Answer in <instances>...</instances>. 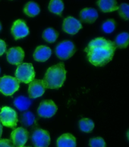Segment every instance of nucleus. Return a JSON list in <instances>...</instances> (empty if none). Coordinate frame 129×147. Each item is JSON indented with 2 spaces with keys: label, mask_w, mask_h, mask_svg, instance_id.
Wrapping results in <instances>:
<instances>
[{
  "label": "nucleus",
  "mask_w": 129,
  "mask_h": 147,
  "mask_svg": "<svg viewBox=\"0 0 129 147\" xmlns=\"http://www.w3.org/2000/svg\"><path fill=\"white\" fill-rule=\"evenodd\" d=\"M116 48L113 41L97 38L89 42L85 51L91 63L95 66H103L111 61Z\"/></svg>",
  "instance_id": "1"
},
{
  "label": "nucleus",
  "mask_w": 129,
  "mask_h": 147,
  "mask_svg": "<svg viewBox=\"0 0 129 147\" xmlns=\"http://www.w3.org/2000/svg\"><path fill=\"white\" fill-rule=\"evenodd\" d=\"M66 73L63 62H60L48 68L43 80L45 88L49 89L61 88L66 80Z\"/></svg>",
  "instance_id": "2"
},
{
  "label": "nucleus",
  "mask_w": 129,
  "mask_h": 147,
  "mask_svg": "<svg viewBox=\"0 0 129 147\" xmlns=\"http://www.w3.org/2000/svg\"><path fill=\"white\" fill-rule=\"evenodd\" d=\"M35 72L33 66L31 63H22L18 65L15 71L16 78L20 83H30L35 79Z\"/></svg>",
  "instance_id": "3"
},
{
  "label": "nucleus",
  "mask_w": 129,
  "mask_h": 147,
  "mask_svg": "<svg viewBox=\"0 0 129 147\" xmlns=\"http://www.w3.org/2000/svg\"><path fill=\"white\" fill-rule=\"evenodd\" d=\"M20 88V82L15 77L4 76L0 78V92L5 96H12Z\"/></svg>",
  "instance_id": "4"
},
{
  "label": "nucleus",
  "mask_w": 129,
  "mask_h": 147,
  "mask_svg": "<svg viewBox=\"0 0 129 147\" xmlns=\"http://www.w3.org/2000/svg\"><path fill=\"white\" fill-rule=\"evenodd\" d=\"M0 121L5 127L15 128L18 121L16 112L9 107H3L0 112Z\"/></svg>",
  "instance_id": "5"
},
{
  "label": "nucleus",
  "mask_w": 129,
  "mask_h": 147,
  "mask_svg": "<svg viewBox=\"0 0 129 147\" xmlns=\"http://www.w3.org/2000/svg\"><path fill=\"white\" fill-rule=\"evenodd\" d=\"M76 50L74 43L70 41H64L59 43L55 48V54L61 59H68L72 57Z\"/></svg>",
  "instance_id": "6"
},
{
  "label": "nucleus",
  "mask_w": 129,
  "mask_h": 147,
  "mask_svg": "<svg viewBox=\"0 0 129 147\" xmlns=\"http://www.w3.org/2000/svg\"><path fill=\"white\" fill-rule=\"evenodd\" d=\"M34 147H48L51 143L49 133L43 129H37L31 136Z\"/></svg>",
  "instance_id": "7"
},
{
  "label": "nucleus",
  "mask_w": 129,
  "mask_h": 147,
  "mask_svg": "<svg viewBox=\"0 0 129 147\" xmlns=\"http://www.w3.org/2000/svg\"><path fill=\"white\" fill-rule=\"evenodd\" d=\"M29 132L26 129L22 127L16 128L12 132L10 135V141L14 146H23L28 140Z\"/></svg>",
  "instance_id": "8"
},
{
  "label": "nucleus",
  "mask_w": 129,
  "mask_h": 147,
  "mask_svg": "<svg viewBox=\"0 0 129 147\" xmlns=\"http://www.w3.org/2000/svg\"><path fill=\"white\" fill-rule=\"evenodd\" d=\"M57 110V107L54 101L51 100H46L40 103L37 112L40 117L48 118L53 117Z\"/></svg>",
  "instance_id": "9"
},
{
  "label": "nucleus",
  "mask_w": 129,
  "mask_h": 147,
  "mask_svg": "<svg viewBox=\"0 0 129 147\" xmlns=\"http://www.w3.org/2000/svg\"><path fill=\"white\" fill-rule=\"evenodd\" d=\"M11 32L16 40L26 37L29 34V29L23 20H17L13 23Z\"/></svg>",
  "instance_id": "10"
},
{
  "label": "nucleus",
  "mask_w": 129,
  "mask_h": 147,
  "mask_svg": "<svg viewBox=\"0 0 129 147\" xmlns=\"http://www.w3.org/2000/svg\"><path fill=\"white\" fill-rule=\"evenodd\" d=\"M45 86L43 80L33 79L29 83V92L30 98L35 99L42 96L45 91Z\"/></svg>",
  "instance_id": "11"
},
{
  "label": "nucleus",
  "mask_w": 129,
  "mask_h": 147,
  "mask_svg": "<svg viewBox=\"0 0 129 147\" xmlns=\"http://www.w3.org/2000/svg\"><path fill=\"white\" fill-rule=\"evenodd\" d=\"M24 57H25L24 51L22 48L19 47L12 48L6 51L7 60L10 64L19 65L22 63Z\"/></svg>",
  "instance_id": "12"
},
{
  "label": "nucleus",
  "mask_w": 129,
  "mask_h": 147,
  "mask_svg": "<svg viewBox=\"0 0 129 147\" xmlns=\"http://www.w3.org/2000/svg\"><path fill=\"white\" fill-rule=\"evenodd\" d=\"M82 28V24L79 20L73 17L69 16L64 19L62 25V30L70 34H75L80 29Z\"/></svg>",
  "instance_id": "13"
},
{
  "label": "nucleus",
  "mask_w": 129,
  "mask_h": 147,
  "mask_svg": "<svg viewBox=\"0 0 129 147\" xmlns=\"http://www.w3.org/2000/svg\"><path fill=\"white\" fill-rule=\"evenodd\" d=\"M52 51L50 48L46 46L38 47L33 53V58L35 60L40 62H44L51 57Z\"/></svg>",
  "instance_id": "14"
},
{
  "label": "nucleus",
  "mask_w": 129,
  "mask_h": 147,
  "mask_svg": "<svg viewBox=\"0 0 129 147\" xmlns=\"http://www.w3.org/2000/svg\"><path fill=\"white\" fill-rule=\"evenodd\" d=\"M98 17V14L95 9L86 8L80 12V18L83 22L93 23Z\"/></svg>",
  "instance_id": "15"
},
{
  "label": "nucleus",
  "mask_w": 129,
  "mask_h": 147,
  "mask_svg": "<svg viewBox=\"0 0 129 147\" xmlns=\"http://www.w3.org/2000/svg\"><path fill=\"white\" fill-rule=\"evenodd\" d=\"M57 147H76V138L70 134L62 135L57 140Z\"/></svg>",
  "instance_id": "16"
},
{
  "label": "nucleus",
  "mask_w": 129,
  "mask_h": 147,
  "mask_svg": "<svg viewBox=\"0 0 129 147\" xmlns=\"http://www.w3.org/2000/svg\"><path fill=\"white\" fill-rule=\"evenodd\" d=\"M99 8L103 12H112L118 9L119 6L114 0H100L97 2Z\"/></svg>",
  "instance_id": "17"
},
{
  "label": "nucleus",
  "mask_w": 129,
  "mask_h": 147,
  "mask_svg": "<svg viewBox=\"0 0 129 147\" xmlns=\"http://www.w3.org/2000/svg\"><path fill=\"white\" fill-rule=\"evenodd\" d=\"M13 103L17 109H18L21 111H23L28 110L30 107L31 105H32V101L29 98L20 96L16 98L14 100Z\"/></svg>",
  "instance_id": "18"
},
{
  "label": "nucleus",
  "mask_w": 129,
  "mask_h": 147,
  "mask_svg": "<svg viewBox=\"0 0 129 147\" xmlns=\"http://www.w3.org/2000/svg\"><path fill=\"white\" fill-rule=\"evenodd\" d=\"M23 11L27 16L34 17L39 15L40 11V9L36 3L30 1L27 3L23 9Z\"/></svg>",
  "instance_id": "19"
},
{
  "label": "nucleus",
  "mask_w": 129,
  "mask_h": 147,
  "mask_svg": "<svg viewBox=\"0 0 129 147\" xmlns=\"http://www.w3.org/2000/svg\"><path fill=\"white\" fill-rule=\"evenodd\" d=\"M64 8V3L61 0H52L48 5V9L50 11L59 16H61Z\"/></svg>",
  "instance_id": "20"
},
{
  "label": "nucleus",
  "mask_w": 129,
  "mask_h": 147,
  "mask_svg": "<svg viewBox=\"0 0 129 147\" xmlns=\"http://www.w3.org/2000/svg\"><path fill=\"white\" fill-rule=\"evenodd\" d=\"M58 36L59 33L57 31L52 28H48L45 30L42 34V38L48 43H54L56 41Z\"/></svg>",
  "instance_id": "21"
},
{
  "label": "nucleus",
  "mask_w": 129,
  "mask_h": 147,
  "mask_svg": "<svg viewBox=\"0 0 129 147\" xmlns=\"http://www.w3.org/2000/svg\"><path fill=\"white\" fill-rule=\"evenodd\" d=\"M128 38L129 35L127 33H122L118 34L114 42L116 47L120 48H127L128 45Z\"/></svg>",
  "instance_id": "22"
},
{
  "label": "nucleus",
  "mask_w": 129,
  "mask_h": 147,
  "mask_svg": "<svg viewBox=\"0 0 129 147\" xmlns=\"http://www.w3.org/2000/svg\"><path fill=\"white\" fill-rule=\"evenodd\" d=\"M95 124L91 119L83 118L79 121V128L82 131L89 133L93 130Z\"/></svg>",
  "instance_id": "23"
},
{
  "label": "nucleus",
  "mask_w": 129,
  "mask_h": 147,
  "mask_svg": "<svg viewBox=\"0 0 129 147\" xmlns=\"http://www.w3.org/2000/svg\"><path fill=\"white\" fill-rule=\"evenodd\" d=\"M35 121V117L31 111H26L22 115L21 122L25 127H29L32 125Z\"/></svg>",
  "instance_id": "24"
},
{
  "label": "nucleus",
  "mask_w": 129,
  "mask_h": 147,
  "mask_svg": "<svg viewBox=\"0 0 129 147\" xmlns=\"http://www.w3.org/2000/svg\"><path fill=\"white\" fill-rule=\"evenodd\" d=\"M115 22L112 19L108 20L102 25V29L106 33H111L115 29Z\"/></svg>",
  "instance_id": "25"
},
{
  "label": "nucleus",
  "mask_w": 129,
  "mask_h": 147,
  "mask_svg": "<svg viewBox=\"0 0 129 147\" xmlns=\"http://www.w3.org/2000/svg\"><path fill=\"white\" fill-rule=\"evenodd\" d=\"M118 13L121 18L128 20L129 19V6L127 3H122L118 8Z\"/></svg>",
  "instance_id": "26"
},
{
  "label": "nucleus",
  "mask_w": 129,
  "mask_h": 147,
  "mask_svg": "<svg viewBox=\"0 0 129 147\" xmlns=\"http://www.w3.org/2000/svg\"><path fill=\"white\" fill-rule=\"evenodd\" d=\"M89 145L91 147H106V143L102 137H96L90 139Z\"/></svg>",
  "instance_id": "27"
},
{
  "label": "nucleus",
  "mask_w": 129,
  "mask_h": 147,
  "mask_svg": "<svg viewBox=\"0 0 129 147\" xmlns=\"http://www.w3.org/2000/svg\"><path fill=\"white\" fill-rule=\"evenodd\" d=\"M0 147H15L8 139H0Z\"/></svg>",
  "instance_id": "28"
},
{
  "label": "nucleus",
  "mask_w": 129,
  "mask_h": 147,
  "mask_svg": "<svg viewBox=\"0 0 129 147\" xmlns=\"http://www.w3.org/2000/svg\"><path fill=\"white\" fill-rule=\"evenodd\" d=\"M6 50V45L3 40L0 39V56L3 55Z\"/></svg>",
  "instance_id": "29"
},
{
  "label": "nucleus",
  "mask_w": 129,
  "mask_h": 147,
  "mask_svg": "<svg viewBox=\"0 0 129 147\" xmlns=\"http://www.w3.org/2000/svg\"><path fill=\"white\" fill-rule=\"evenodd\" d=\"M2 133H3V126L1 123H0V138H1V136L2 135Z\"/></svg>",
  "instance_id": "30"
},
{
  "label": "nucleus",
  "mask_w": 129,
  "mask_h": 147,
  "mask_svg": "<svg viewBox=\"0 0 129 147\" xmlns=\"http://www.w3.org/2000/svg\"><path fill=\"white\" fill-rule=\"evenodd\" d=\"M1 28H2V26H1V23H0V31L1 30Z\"/></svg>",
  "instance_id": "31"
},
{
  "label": "nucleus",
  "mask_w": 129,
  "mask_h": 147,
  "mask_svg": "<svg viewBox=\"0 0 129 147\" xmlns=\"http://www.w3.org/2000/svg\"><path fill=\"white\" fill-rule=\"evenodd\" d=\"M20 147H25V146H20ZM28 147H29V146H28Z\"/></svg>",
  "instance_id": "32"
},
{
  "label": "nucleus",
  "mask_w": 129,
  "mask_h": 147,
  "mask_svg": "<svg viewBox=\"0 0 129 147\" xmlns=\"http://www.w3.org/2000/svg\"><path fill=\"white\" fill-rule=\"evenodd\" d=\"M0 73H1V68H0Z\"/></svg>",
  "instance_id": "33"
}]
</instances>
